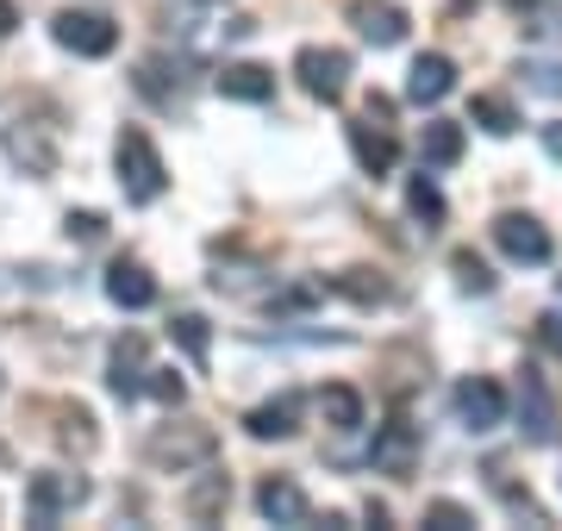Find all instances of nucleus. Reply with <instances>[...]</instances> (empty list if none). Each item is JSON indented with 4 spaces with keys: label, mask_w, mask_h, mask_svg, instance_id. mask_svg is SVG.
<instances>
[{
    "label": "nucleus",
    "mask_w": 562,
    "mask_h": 531,
    "mask_svg": "<svg viewBox=\"0 0 562 531\" xmlns=\"http://www.w3.org/2000/svg\"><path fill=\"white\" fill-rule=\"evenodd\" d=\"M220 456V438H213V426H201V419H169V426H157L150 438H144V463L162 475H188V470H206Z\"/></svg>",
    "instance_id": "f257e3e1"
},
{
    "label": "nucleus",
    "mask_w": 562,
    "mask_h": 531,
    "mask_svg": "<svg viewBox=\"0 0 562 531\" xmlns=\"http://www.w3.org/2000/svg\"><path fill=\"white\" fill-rule=\"evenodd\" d=\"M113 169H120V188L132 206H150L162 201V188H169V169H162L157 144H150V132H138V125H125L120 144H113Z\"/></svg>",
    "instance_id": "f03ea898"
},
{
    "label": "nucleus",
    "mask_w": 562,
    "mask_h": 531,
    "mask_svg": "<svg viewBox=\"0 0 562 531\" xmlns=\"http://www.w3.org/2000/svg\"><path fill=\"white\" fill-rule=\"evenodd\" d=\"M88 475H76V470H44V475H32L25 482V512L38 519V526H57L63 512H76V507H88Z\"/></svg>",
    "instance_id": "7ed1b4c3"
},
{
    "label": "nucleus",
    "mask_w": 562,
    "mask_h": 531,
    "mask_svg": "<svg viewBox=\"0 0 562 531\" xmlns=\"http://www.w3.org/2000/svg\"><path fill=\"white\" fill-rule=\"evenodd\" d=\"M50 38H57L63 50H76V57H113V50H120V25L106 20V13L63 7L57 20H50Z\"/></svg>",
    "instance_id": "20e7f679"
},
{
    "label": "nucleus",
    "mask_w": 562,
    "mask_h": 531,
    "mask_svg": "<svg viewBox=\"0 0 562 531\" xmlns=\"http://www.w3.org/2000/svg\"><path fill=\"white\" fill-rule=\"evenodd\" d=\"M294 76L313 101H344V88H350V50H331V44H306L301 57H294Z\"/></svg>",
    "instance_id": "39448f33"
},
{
    "label": "nucleus",
    "mask_w": 562,
    "mask_h": 531,
    "mask_svg": "<svg viewBox=\"0 0 562 531\" xmlns=\"http://www.w3.org/2000/svg\"><path fill=\"white\" fill-rule=\"evenodd\" d=\"M450 400H457V419L475 431V438L494 431V426H506V388L494 382V375H462Z\"/></svg>",
    "instance_id": "423d86ee"
},
{
    "label": "nucleus",
    "mask_w": 562,
    "mask_h": 531,
    "mask_svg": "<svg viewBox=\"0 0 562 531\" xmlns=\"http://www.w3.org/2000/svg\"><path fill=\"white\" fill-rule=\"evenodd\" d=\"M494 245H501L513 263H550V257H557L550 231H543L531 213H501V219H494Z\"/></svg>",
    "instance_id": "0eeeda50"
},
{
    "label": "nucleus",
    "mask_w": 562,
    "mask_h": 531,
    "mask_svg": "<svg viewBox=\"0 0 562 531\" xmlns=\"http://www.w3.org/2000/svg\"><path fill=\"white\" fill-rule=\"evenodd\" d=\"M257 512L269 519V526H313V500L301 494L294 475H269V482L257 488Z\"/></svg>",
    "instance_id": "6e6552de"
},
{
    "label": "nucleus",
    "mask_w": 562,
    "mask_h": 531,
    "mask_svg": "<svg viewBox=\"0 0 562 531\" xmlns=\"http://www.w3.org/2000/svg\"><path fill=\"white\" fill-rule=\"evenodd\" d=\"M350 25H357L362 44H375V50H394L406 38V13L394 0H350Z\"/></svg>",
    "instance_id": "1a4fd4ad"
},
{
    "label": "nucleus",
    "mask_w": 562,
    "mask_h": 531,
    "mask_svg": "<svg viewBox=\"0 0 562 531\" xmlns=\"http://www.w3.org/2000/svg\"><path fill=\"white\" fill-rule=\"evenodd\" d=\"M519 419H525V438L531 444H557V400H550V388H543V375L538 369H525V382H519Z\"/></svg>",
    "instance_id": "9d476101"
},
{
    "label": "nucleus",
    "mask_w": 562,
    "mask_h": 531,
    "mask_svg": "<svg viewBox=\"0 0 562 531\" xmlns=\"http://www.w3.org/2000/svg\"><path fill=\"white\" fill-rule=\"evenodd\" d=\"M350 150H357L362 176H387V169L401 163V144H394V132H387L375 113H362V120L350 125Z\"/></svg>",
    "instance_id": "9b49d317"
},
{
    "label": "nucleus",
    "mask_w": 562,
    "mask_h": 531,
    "mask_svg": "<svg viewBox=\"0 0 562 531\" xmlns=\"http://www.w3.org/2000/svg\"><path fill=\"white\" fill-rule=\"evenodd\" d=\"M450 88H457V63L443 57V50L413 57V69H406V101H413V106H438Z\"/></svg>",
    "instance_id": "f8f14e48"
},
{
    "label": "nucleus",
    "mask_w": 562,
    "mask_h": 531,
    "mask_svg": "<svg viewBox=\"0 0 562 531\" xmlns=\"http://www.w3.org/2000/svg\"><path fill=\"white\" fill-rule=\"evenodd\" d=\"M0 150L13 157V163L32 176V182H44V176H57V144H50V132H38V125H13V132H0Z\"/></svg>",
    "instance_id": "ddd939ff"
},
{
    "label": "nucleus",
    "mask_w": 562,
    "mask_h": 531,
    "mask_svg": "<svg viewBox=\"0 0 562 531\" xmlns=\"http://www.w3.org/2000/svg\"><path fill=\"white\" fill-rule=\"evenodd\" d=\"M106 301L125 313H144V307H157V275L144 263H132V257H120V263L106 269Z\"/></svg>",
    "instance_id": "4468645a"
},
{
    "label": "nucleus",
    "mask_w": 562,
    "mask_h": 531,
    "mask_svg": "<svg viewBox=\"0 0 562 531\" xmlns=\"http://www.w3.org/2000/svg\"><path fill=\"white\" fill-rule=\"evenodd\" d=\"M106 388H113V400H138L144 394V338L138 331H125L120 344H113V357H106Z\"/></svg>",
    "instance_id": "2eb2a0df"
},
{
    "label": "nucleus",
    "mask_w": 562,
    "mask_h": 531,
    "mask_svg": "<svg viewBox=\"0 0 562 531\" xmlns=\"http://www.w3.org/2000/svg\"><path fill=\"white\" fill-rule=\"evenodd\" d=\"M225 101H276V69H262V63H225L220 76H213Z\"/></svg>",
    "instance_id": "dca6fc26"
},
{
    "label": "nucleus",
    "mask_w": 562,
    "mask_h": 531,
    "mask_svg": "<svg viewBox=\"0 0 562 531\" xmlns=\"http://www.w3.org/2000/svg\"><path fill=\"white\" fill-rule=\"evenodd\" d=\"M369 463L387 470V475H413V463H419V431L406 426V419L382 426V438H375V450H369Z\"/></svg>",
    "instance_id": "f3484780"
},
{
    "label": "nucleus",
    "mask_w": 562,
    "mask_h": 531,
    "mask_svg": "<svg viewBox=\"0 0 562 531\" xmlns=\"http://www.w3.org/2000/svg\"><path fill=\"white\" fill-rule=\"evenodd\" d=\"M244 431L250 438H294L301 431V394H281V400H262V407H250L244 413Z\"/></svg>",
    "instance_id": "a211bd4d"
},
{
    "label": "nucleus",
    "mask_w": 562,
    "mask_h": 531,
    "mask_svg": "<svg viewBox=\"0 0 562 531\" xmlns=\"http://www.w3.org/2000/svg\"><path fill=\"white\" fill-rule=\"evenodd\" d=\"M225 500H232V482H225V475H213V463H206V475L188 488V500H181V507H188V519H194V526H213V519L225 512Z\"/></svg>",
    "instance_id": "6ab92c4d"
},
{
    "label": "nucleus",
    "mask_w": 562,
    "mask_h": 531,
    "mask_svg": "<svg viewBox=\"0 0 562 531\" xmlns=\"http://www.w3.org/2000/svg\"><path fill=\"white\" fill-rule=\"evenodd\" d=\"M419 157H425V169L462 163V125L457 120H431L425 125V138H419Z\"/></svg>",
    "instance_id": "aec40b11"
},
{
    "label": "nucleus",
    "mask_w": 562,
    "mask_h": 531,
    "mask_svg": "<svg viewBox=\"0 0 562 531\" xmlns=\"http://www.w3.org/2000/svg\"><path fill=\"white\" fill-rule=\"evenodd\" d=\"M469 125H482L487 138H513V132H519V113H513L506 94H475V101H469Z\"/></svg>",
    "instance_id": "412c9836"
},
{
    "label": "nucleus",
    "mask_w": 562,
    "mask_h": 531,
    "mask_svg": "<svg viewBox=\"0 0 562 531\" xmlns=\"http://www.w3.org/2000/svg\"><path fill=\"white\" fill-rule=\"evenodd\" d=\"M319 413H325V426H331V431H357L362 426V394L338 382V388L319 394Z\"/></svg>",
    "instance_id": "4be33fe9"
},
{
    "label": "nucleus",
    "mask_w": 562,
    "mask_h": 531,
    "mask_svg": "<svg viewBox=\"0 0 562 531\" xmlns=\"http://www.w3.org/2000/svg\"><path fill=\"white\" fill-rule=\"evenodd\" d=\"M406 213L425 219V231H438V225H443V194H438L431 176H413V182H406Z\"/></svg>",
    "instance_id": "5701e85b"
},
{
    "label": "nucleus",
    "mask_w": 562,
    "mask_h": 531,
    "mask_svg": "<svg viewBox=\"0 0 562 531\" xmlns=\"http://www.w3.org/2000/svg\"><path fill=\"white\" fill-rule=\"evenodd\" d=\"M169 338H176L181 350H188V363L206 369V350H213V331H206L201 313H176V326H169Z\"/></svg>",
    "instance_id": "b1692460"
},
{
    "label": "nucleus",
    "mask_w": 562,
    "mask_h": 531,
    "mask_svg": "<svg viewBox=\"0 0 562 531\" xmlns=\"http://www.w3.org/2000/svg\"><path fill=\"white\" fill-rule=\"evenodd\" d=\"M331 287H338V294H350L357 307H382V301H387V282H382V275H369V269H344Z\"/></svg>",
    "instance_id": "393cba45"
},
{
    "label": "nucleus",
    "mask_w": 562,
    "mask_h": 531,
    "mask_svg": "<svg viewBox=\"0 0 562 531\" xmlns=\"http://www.w3.org/2000/svg\"><path fill=\"white\" fill-rule=\"evenodd\" d=\"M450 269H457V287H462V294H494V269H487L475 250H457V257H450Z\"/></svg>",
    "instance_id": "a878e982"
},
{
    "label": "nucleus",
    "mask_w": 562,
    "mask_h": 531,
    "mask_svg": "<svg viewBox=\"0 0 562 531\" xmlns=\"http://www.w3.org/2000/svg\"><path fill=\"white\" fill-rule=\"evenodd\" d=\"M144 394H157L162 407H181L188 400V382H181L176 369H144Z\"/></svg>",
    "instance_id": "bb28decb"
},
{
    "label": "nucleus",
    "mask_w": 562,
    "mask_h": 531,
    "mask_svg": "<svg viewBox=\"0 0 562 531\" xmlns=\"http://www.w3.org/2000/svg\"><path fill=\"white\" fill-rule=\"evenodd\" d=\"M425 526L431 531H469L475 526V512L457 507V500H431V507H425Z\"/></svg>",
    "instance_id": "cd10ccee"
},
{
    "label": "nucleus",
    "mask_w": 562,
    "mask_h": 531,
    "mask_svg": "<svg viewBox=\"0 0 562 531\" xmlns=\"http://www.w3.org/2000/svg\"><path fill=\"white\" fill-rule=\"evenodd\" d=\"M519 76L538 88V94H557V101H562V63H538V57H531V63H519Z\"/></svg>",
    "instance_id": "c85d7f7f"
},
{
    "label": "nucleus",
    "mask_w": 562,
    "mask_h": 531,
    "mask_svg": "<svg viewBox=\"0 0 562 531\" xmlns=\"http://www.w3.org/2000/svg\"><path fill=\"white\" fill-rule=\"evenodd\" d=\"M101 231H106V219H101V213H69V238H81V245H94Z\"/></svg>",
    "instance_id": "c756f323"
},
{
    "label": "nucleus",
    "mask_w": 562,
    "mask_h": 531,
    "mask_svg": "<svg viewBox=\"0 0 562 531\" xmlns=\"http://www.w3.org/2000/svg\"><path fill=\"white\" fill-rule=\"evenodd\" d=\"M538 338H543V350H550V357H562V313H543Z\"/></svg>",
    "instance_id": "7c9ffc66"
},
{
    "label": "nucleus",
    "mask_w": 562,
    "mask_h": 531,
    "mask_svg": "<svg viewBox=\"0 0 562 531\" xmlns=\"http://www.w3.org/2000/svg\"><path fill=\"white\" fill-rule=\"evenodd\" d=\"M13 32H20V7H13V0H0V38H13Z\"/></svg>",
    "instance_id": "2f4dec72"
},
{
    "label": "nucleus",
    "mask_w": 562,
    "mask_h": 531,
    "mask_svg": "<svg viewBox=\"0 0 562 531\" xmlns=\"http://www.w3.org/2000/svg\"><path fill=\"white\" fill-rule=\"evenodd\" d=\"M543 150H550V157L562 163V120H550V125H543Z\"/></svg>",
    "instance_id": "473e14b6"
},
{
    "label": "nucleus",
    "mask_w": 562,
    "mask_h": 531,
    "mask_svg": "<svg viewBox=\"0 0 562 531\" xmlns=\"http://www.w3.org/2000/svg\"><path fill=\"white\" fill-rule=\"evenodd\" d=\"M506 13H531V7H538V0H501Z\"/></svg>",
    "instance_id": "72a5a7b5"
},
{
    "label": "nucleus",
    "mask_w": 562,
    "mask_h": 531,
    "mask_svg": "<svg viewBox=\"0 0 562 531\" xmlns=\"http://www.w3.org/2000/svg\"><path fill=\"white\" fill-rule=\"evenodd\" d=\"M557 294H562V275H557Z\"/></svg>",
    "instance_id": "f704fd0d"
}]
</instances>
